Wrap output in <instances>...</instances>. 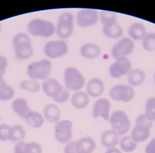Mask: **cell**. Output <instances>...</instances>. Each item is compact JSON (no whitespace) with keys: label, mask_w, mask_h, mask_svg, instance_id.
Here are the masks:
<instances>
[{"label":"cell","mask_w":155,"mask_h":153,"mask_svg":"<svg viewBox=\"0 0 155 153\" xmlns=\"http://www.w3.org/2000/svg\"><path fill=\"white\" fill-rule=\"evenodd\" d=\"M13 45L16 57L20 60L31 58L34 53V48L30 37L25 33L16 34L13 39Z\"/></svg>","instance_id":"cell-1"},{"label":"cell","mask_w":155,"mask_h":153,"mask_svg":"<svg viewBox=\"0 0 155 153\" xmlns=\"http://www.w3.org/2000/svg\"><path fill=\"white\" fill-rule=\"evenodd\" d=\"M29 33L35 37H51L56 33V27L50 21L43 19H33L27 25Z\"/></svg>","instance_id":"cell-2"},{"label":"cell","mask_w":155,"mask_h":153,"mask_svg":"<svg viewBox=\"0 0 155 153\" xmlns=\"http://www.w3.org/2000/svg\"><path fill=\"white\" fill-rule=\"evenodd\" d=\"M52 63L49 59H43L30 63L27 67V75L31 79L45 81L51 73Z\"/></svg>","instance_id":"cell-3"},{"label":"cell","mask_w":155,"mask_h":153,"mask_svg":"<svg viewBox=\"0 0 155 153\" xmlns=\"http://www.w3.org/2000/svg\"><path fill=\"white\" fill-rule=\"evenodd\" d=\"M64 85L67 90L79 91L86 84L85 78L76 67H67L64 71Z\"/></svg>","instance_id":"cell-4"},{"label":"cell","mask_w":155,"mask_h":153,"mask_svg":"<svg viewBox=\"0 0 155 153\" xmlns=\"http://www.w3.org/2000/svg\"><path fill=\"white\" fill-rule=\"evenodd\" d=\"M74 27V16L70 12H64L60 16L56 27V33L62 40L72 36Z\"/></svg>","instance_id":"cell-5"},{"label":"cell","mask_w":155,"mask_h":153,"mask_svg":"<svg viewBox=\"0 0 155 153\" xmlns=\"http://www.w3.org/2000/svg\"><path fill=\"white\" fill-rule=\"evenodd\" d=\"M152 126V123L149 122L144 115H140L137 117L136 124L131 132L132 139L136 143H142L147 141L150 137Z\"/></svg>","instance_id":"cell-6"},{"label":"cell","mask_w":155,"mask_h":153,"mask_svg":"<svg viewBox=\"0 0 155 153\" xmlns=\"http://www.w3.org/2000/svg\"><path fill=\"white\" fill-rule=\"evenodd\" d=\"M110 123L119 136H123L129 132L131 128V122L127 114L123 111H115L110 118Z\"/></svg>","instance_id":"cell-7"},{"label":"cell","mask_w":155,"mask_h":153,"mask_svg":"<svg viewBox=\"0 0 155 153\" xmlns=\"http://www.w3.org/2000/svg\"><path fill=\"white\" fill-rule=\"evenodd\" d=\"M73 123L69 120H62L54 126V137L58 143L68 144L72 141L73 137Z\"/></svg>","instance_id":"cell-8"},{"label":"cell","mask_w":155,"mask_h":153,"mask_svg":"<svg viewBox=\"0 0 155 153\" xmlns=\"http://www.w3.org/2000/svg\"><path fill=\"white\" fill-rule=\"evenodd\" d=\"M68 46L64 40H52L48 41L44 47L45 55L49 59H54L67 54Z\"/></svg>","instance_id":"cell-9"},{"label":"cell","mask_w":155,"mask_h":153,"mask_svg":"<svg viewBox=\"0 0 155 153\" xmlns=\"http://www.w3.org/2000/svg\"><path fill=\"white\" fill-rule=\"evenodd\" d=\"M110 95L114 101L127 103L135 97V91L131 85H117L111 89Z\"/></svg>","instance_id":"cell-10"},{"label":"cell","mask_w":155,"mask_h":153,"mask_svg":"<svg viewBox=\"0 0 155 153\" xmlns=\"http://www.w3.org/2000/svg\"><path fill=\"white\" fill-rule=\"evenodd\" d=\"M135 49L133 41L129 37L121 39L111 49V55L115 59L120 57H127L131 55Z\"/></svg>","instance_id":"cell-11"},{"label":"cell","mask_w":155,"mask_h":153,"mask_svg":"<svg viewBox=\"0 0 155 153\" xmlns=\"http://www.w3.org/2000/svg\"><path fill=\"white\" fill-rule=\"evenodd\" d=\"M99 21L97 11L93 9H82L76 15L77 24L81 27H88L96 25Z\"/></svg>","instance_id":"cell-12"},{"label":"cell","mask_w":155,"mask_h":153,"mask_svg":"<svg viewBox=\"0 0 155 153\" xmlns=\"http://www.w3.org/2000/svg\"><path fill=\"white\" fill-rule=\"evenodd\" d=\"M131 68V63L127 57H120L115 59V61L110 66L109 72L111 77L118 79L128 75Z\"/></svg>","instance_id":"cell-13"},{"label":"cell","mask_w":155,"mask_h":153,"mask_svg":"<svg viewBox=\"0 0 155 153\" xmlns=\"http://www.w3.org/2000/svg\"><path fill=\"white\" fill-rule=\"evenodd\" d=\"M111 109V103L107 99L101 98L95 103L93 107L92 115L94 118L101 117L105 121L110 120V111Z\"/></svg>","instance_id":"cell-14"},{"label":"cell","mask_w":155,"mask_h":153,"mask_svg":"<svg viewBox=\"0 0 155 153\" xmlns=\"http://www.w3.org/2000/svg\"><path fill=\"white\" fill-rule=\"evenodd\" d=\"M42 89L46 95L53 99L63 90L62 85L53 78H48L45 80L42 85Z\"/></svg>","instance_id":"cell-15"},{"label":"cell","mask_w":155,"mask_h":153,"mask_svg":"<svg viewBox=\"0 0 155 153\" xmlns=\"http://www.w3.org/2000/svg\"><path fill=\"white\" fill-rule=\"evenodd\" d=\"M104 89V83L100 78H93L87 82L86 91L90 97L94 98L100 97L103 94Z\"/></svg>","instance_id":"cell-16"},{"label":"cell","mask_w":155,"mask_h":153,"mask_svg":"<svg viewBox=\"0 0 155 153\" xmlns=\"http://www.w3.org/2000/svg\"><path fill=\"white\" fill-rule=\"evenodd\" d=\"M80 54L84 58L87 59H94L98 57L101 54V48L94 43H86L81 46Z\"/></svg>","instance_id":"cell-17"},{"label":"cell","mask_w":155,"mask_h":153,"mask_svg":"<svg viewBox=\"0 0 155 153\" xmlns=\"http://www.w3.org/2000/svg\"><path fill=\"white\" fill-rule=\"evenodd\" d=\"M12 107L17 115L24 119L26 118L28 114L32 111L29 107L27 101L22 97L15 99L12 103Z\"/></svg>","instance_id":"cell-18"},{"label":"cell","mask_w":155,"mask_h":153,"mask_svg":"<svg viewBox=\"0 0 155 153\" xmlns=\"http://www.w3.org/2000/svg\"><path fill=\"white\" fill-rule=\"evenodd\" d=\"M96 147V143L91 137H83L76 141L77 153H92Z\"/></svg>","instance_id":"cell-19"},{"label":"cell","mask_w":155,"mask_h":153,"mask_svg":"<svg viewBox=\"0 0 155 153\" xmlns=\"http://www.w3.org/2000/svg\"><path fill=\"white\" fill-rule=\"evenodd\" d=\"M43 117L51 123H57L61 118V110L57 105L48 104L43 110Z\"/></svg>","instance_id":"cell-20"},{"label":"cell","mask_w":155,"mask_h":153,"mask_svg":"<svg viewBox=\"0 0 155 153\" xmlns=\"http://www.w3.org/2000/svg\"><path fill=\"white\" fill-rule=\"evenodd\" d=\"M102 145L106 148H113L119 143V135L114 130H107L101 136Z\"/></svg>","instance_id":"cell-21"},{"label":"cell","mask_w":155,"mask_h":153,"mask_svg":"<svg viewBox=\"0 0 155 153\" xmlns=\"http://www.w3.org/2000/svg\"><path fill=\"white\" fill-rule=\"evenodd\" d=\"M128 32L130 39L135 41L143 40L147 34L145 26L139 22L133 23L129 27Z\"/></svg>","instance_id":"cell-22"},{"label":"cell","mask_w":155,"mask_h":153,"mask_svg":"<svg viewBox=\"0 0 155 153\" xmlns=\"http://www.w3.org/2000/svg\"><path fill=\"white\" fill-rule=\"evenodd\" d=\"M71 103L77 109H85L89 105L90 96L86 92L78 91L72 95Z\"/></svg>","instance_id":"cell-23"},{"label":"cell","mask_w":155,"mask_h":153,"mask_svg":"<svg viewBox=\"0 0 155 153\" xmlns=\"http://www.w3.org/2000/svg\"><path fill=\"white\" fill-rule=\"evenodd\" d=\"M146 79V74L140 69H131L128 74V82L131 87H138L142 85Z\"/></svg>","instance_id":"cell-24"},{"label":"cell","mask_w":155,"mask_h":153,"mask_svg":"<svg viewBox=\"0 0 155 153\" xmlns=\"http://www.w3.org/2000/svg\"><path fill=\"white\" fill-rule=\"evenodd\" d=\"M26 137V131L20 124H15L10 127L9 131V141L17 143L23 141Z\"/></svg>","instance_id":"cell-25"},{"label":"cell","mask_w":155,"mask_h":153,"mask_svg":"<svg viewBox=\"0 0 155 153\" xmlns=\"http://www.w3.org/2000/svg\"><path fill=\"white\" fill-rule=\"evenodd\" d=\"M26 122L35 129H38L44 124V117L42 114L37 111H31L25 119Z\"/></svg>","instance_id":"cell-26"},{"label":"cell","mask_w":155,"mask_h":153,"mask_svg":"<svg viewBox=\"0 0 155 153\" xmlns=\"http://www.w3.org/2000/svg\"><path fill=\"white\" fill-rule=\"evenodd\" d=\"M15 96V90L4 79L0 81V101H8Z\"/></svg>","instance_id":"cell-27"},{"label":"cell","mask_w":155,"mask_h":153,"mask_svg":"<svg viewBox=\"0 0 155 153\" xmlns=\"http://www.w3.org/2000/svg\"><path fill=\"white\" fill-rule=\"evenodd\" d=\"M103 33L108 38L118 39L123 35V30L119 23H116L111 26L103 27Z\"/></svg>","instance_id":"cell-28"},{"label":"cell","mask_w":155,"mask_h":153,"mask_svg":"<svg viewBox=\"0 0 155 153\" xmlns=\"http://www.w3.org/2000/svg\"><path fill=\"white\" fill-rule=\"evenodd\" d=\"M19 87L21 89L31 92V93H35L41 89V85L38 82L33 79L22 81L20 82Z\"/></svg>","instance_id":"cell-29"},{"label":"cell","mask_w":155,"mask_h":153,"mask_svg":"<svg viewBox=\"0 0 155 153\" xmlns=\"http://www.w3.org/2000/svg\"><path fill=\"white\" fill-rule=\"evenodd\" d=\"M144 115L149 122L155 121V97H150L147 101Z\"/></svg>","instance_id":"cell-30"},{"label":"cell","mask_w":155,"mask_h":153,"mask_svg":"<svg viewBox=\"0 0 155 153\" xmlns=\"http://www.w3.org/2000/svg\"><path fill=\"white\" fill-rule=\"evenodd\" d=\"M100 20L104 27H109L117 23L116 13L109 11H102L100 13Z\"/></svg>","instance_id":"cell-31"},{"label":"cell","mask_w":155,"mask_h":153,"mask_svg":"<svg viewBox=\"0 0 155 153\" xmlns=\"http://www.w3.org/2000/svg\"><path fill=\"white\" fill-rule=\"evenodd\" d=\"M119 145H120L123 151L125 152H131L136 149L137 143L132 139L131 136H126L121 138L119 142Z\"/></svg>","instance_id":"cell-32"},{"label":"cell","mask_w":155,"mask_h":153,"mask_svg":"<svg viewBox=\"0 0 155 153\" xmlns=\"http://www.w3.org/2000/svg\"><path fill=\"white\" fill-rule=\"evenodd\" d=\"M142 45L143 48L147 51H155V33L151 32L146 35L143 40Z\"/></svg>","instance_id":"cell-33"},{"label":"cell","mask_w":155,"mask_h":153,"mask_svg":"<svg viewBox=\"0 0 155 153\" xmlns=\"http://www.w3.org/2000/svg\"><path fill=\"white\" fill-rule=\"evenodd\" d=\"M25 153H43V149L38 143L29 142L26 143Z\"/></svg>","instance_id":"cell-34"},{"label":"cell","mask_w":155,"mask_h":153,"mask_svg":"<svg viewBox=\"0 0 155 153\" xmlns=\"http://www.w3.org/2000/svg\"><path fill=\"white\" fill-rule=\"evenodd\" d=\"M10 127H11L7 124H0V141L3 142L9 141V131Z\"/></svg>","instance_id":"cell-35"},{"label":"cell","mask_w":155,"mask_h":153,"mask_svg":"<svg viewBox=\"0 0 155 153\" xmlns=\"http://www.w3.org/2000/svg\"><path fill=\"white\" fill-rule=\"evenodd\" d=\"M8 65V61L7 58L4 56L0 55V81L3 79Z\"/></svg>","instance_id":"cell-36"},{"label":"cell","mask_w":155,"mask_h":153,"mask_svg":"<svg viewBox=\"0 0 155 153\" xmlns=\"http://www.w3.org/2000/svg\"><path fill=\"white\" fill-rule=\"evenodd\" d=\"M69 97L70 92L68 90L63 89V90L60 92V94L57 97H55L53 100L58 103H64L68 100Z\"/></svg>","instance_id":"cell-37"},{"label":"cell","mask_w":155,"mask_h":153,"mask_svg":"<svg viewBox=\"0 0 155 153\" xmlns=\"http://www.w3.org/2000/svg\"><path fill=\"white\" fill-rule=\"evenodd\" d=\"M25 145L24 141L17 142L14 147V153H25Z\"/></svg>","instance_id":"cell-38"},{"label":"cell","mask_w":155,"mask_h":153,"mask_svg":"<svg viewBox=\"0 0 155 153\" xmlns=\"http://www.w3.org/2000/svg\"><path fill=\"white\" fill-rule=\"evenodd\" d=\"M64 151V153H77L76 151V141H71L66 144Z\"/></svg>","instance_id":"cell-39"},{"label":"cell","mask_w":155,"mask_h":153,"mask_svg":"<svg viewBox=\"0 0 155 153\" xmlns=\"http://www.w3.org/2000/svg\"><path fill=\"white\" fill-rule=\"evenodd\" d=\"M145 153H155V138H153L145 148Z\"/></svg>","instance_id":"cell-40"},{"label":"cell","mask_w":155,"mask_h":153,"mask_svg":"<svg viewBox=\"0 0 155 153\" xmlns=\"http://www.w3.org/2000/svg\"><path fill=\"white\" fill-rule=\"evenodd\" d=\"M105 153H122V152L119 151V149L116 148L115 147H113V148H110L109 149H107Z\"/></svg>","instance_id":"cell-41"},{"label":"cell","mask_w":155,"mask_h":153,"mask_svg":"<svg viewBox=\"0 0 155 153\" xmlns=\"http://www.w3.org/2000/svg\"><path fill=\"white\" fill-rule=\"evenodd\" d=\"M2 31V23H0V33H1Z\"/></svg>","instance_id":"cell-42"},{"label":"cell","mask_w":155,"mask_h":153,"mask_svg":"<svg viewBox=\"0 0 155 153\" xmlns=\"http://www.w3.org/2000/svg\"><path fill=\"white\" fill-rule=\"evenodd\" d=\"M154 84H155V74H154Z\"/></svg>","instance_id":"cell-43"},{"label":"cell","mask_w":155,"mask_h":153,"mask_svg":"<svg viewBox=\"0 0 155 153\" xmlns=\"http://www.w3.org/2000/svg\"><path fill=\"white\" fill-rule=\"evenodd\" d=\"M0 119H1V116H0Z\"/></svg>","instance_id":"cell-44"}]
</instances>
